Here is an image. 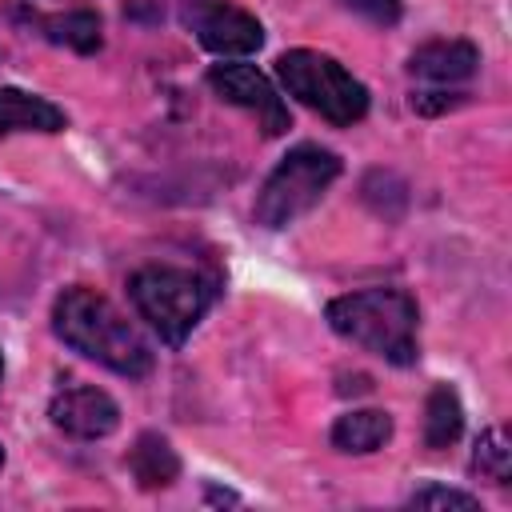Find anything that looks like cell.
<instances>
[{
  "mask_svg": "<svg viewBox=\"0 0 512 512\" xmlns=\"http://www.w3.org/2000/svg\"><path fill=\"white\" fill-rule=\"evenodd\" d=\"M52 332L80 356L112 368L116 376L140 380L152 372V348L136 332V324L124 320V312L100 296L96 288L72 284L52 304Z\"/></svg>",
  "mask_w": 512,
  "mask_h": 512,
  "instance_id": "6da1fadb",
  "label": "cell"
},
{
  "mask_svg": "<svg viewBox=\"0 0 512 512\" xmlns=\"http://www.w3.org/2000/svg\"><path fill=\"white\" fill-rule=\"evenodd\" d=\"M328 328L352 344H360L364 352L408 368L416 364V300L404 288H360L348 296H336L328 308Z\"/></svg>",
  "mask_w": 512,
  "mask_h": 512,
  "instance_id": "7a4b0ae2",
  "label": "cell"
},
{
  "mask_svg": "<svg viewBox=\"0 0 512 512\" xmlns=\"http://www.w3.org/2000/svg\"><path fill=\"white\" fill-rule=\"evenodd\" d=\"M136 312L152 324V332L168 344L180 348L200 316L216 300V284L192 268H172V264H148L128 280Z\"/></svg>",
  "mask_w": 512,
  "mask_h": 512,
  "instance_id": "3957f363",
  "label": "cell"
},
{
  "mask_svg": "<svg viewBox=\"0 0 512 512\" xmlns=\"http://www.w3.org/2000/svg\"><path fill=\"white\" fill-rule=\"evenodd\" d=\"M276 76L288 96H296L304 108L320 112L328 124L348 128L364 120L368 112V88L336 60L312 48H292L276 60Z\"/></svg>",
  "mask_w": 512,
  "mask_h": 512,
  "instance_id": "277c9868",
  "label": "cell"
},
{
  "mask_svg": "<svg viewBox=\"0 0 512 512\" xmlns=\"http://www.w3.org/2000/svg\"><path fill=\"white\" fill-rule=\"evenodd\" d=\"M340 176V156L320 144H296L264 180L256 196V220L264 228H288L300 220Z\"/></svg>",
  "mask_w": 512,
  "mask_h": 512,
  "instance_id": "5b68a950",
  "label": "cell"
},
{
  "mask_svg": "<svg viewBox=\"0 0 512 512\" xmlns=\"http://www.w3.org/2000/svg\"><path fill=\"white\" fill-rule=\"evenodd\" d=\"M208 84H212V92H216L220 100H228V104L252 112L264 136L288 132V124H292L288 104L280 100V92L272 88V80H268L260 68H252V64H216V68L208 72Z\"/></svg>",
  "mask_w": 512,
  "mask_h": 512,
  "instance_id": "8992f818",
  "label": "cell"
},
{
  "mask_svg": "<svg viewBox=\"0 0 512 512\" xmlns=\"http://www.w3.org/2000/svg\"><path fill=\"white\" fill-rule=\"evenodd\" d=\"M184 24L212 56H248L264 44L260 20L228 0H192L184 8Z\"/></svg>",
  "mask_w": 512,
  "mask_h": 512,
  "instance_id": "52a82bcc",
  "label": "cell"
},
{
  "mask_svg": "<svg viewBox=\"0 0 512 512\" xmlns=\"http://www.w3.org/2000/svg\"><path fill=\"white\" fill-rule=\"evenodd\" d=\"M48 416L60 432L76 436V440H100L108 432H116L120 424V408L116 400L104 392V388H92V384H68L52 396L48 404Z\"/></svg>",
  "mask_w": 512,
  "mask_h": 512,
  "instance_id": "ba28073f",
  "label": "cell"
},
{
  "mask_svg": "<svg viewBox=\"0 0 512 512\" xmlns=\"http://www.w3.org/2000/svg\"><path fill=\"white\" fill-rule=\"evenodd\" d=\"M476 64H480L476 44H468V40H428L412 52L408 72L416 80H428V84H460L476 72Z\"/></svg>",
  "mask_w": 512,
  "mask_h": 512,
  "instance_id": "9c48e42d",
  "label": "cell"
},
{
  "mask_svg": "<svg viewBox=\"0 0 512 512\" xmlns=\"http://www.w3.org/2000/svg\"><path fill=\"white\" fill-rule=\"evenodd\" d=\"M64 128H68L64 108H56L52 100H44L36 92L0 84V136H12V132H64Z\"/></svg>",
  "mask_w": 512,
  "mask_h": 512,
  "instance_id": "30bf717a",
  "label": "cell"
},
{
  "mask_svg": "<svg viewBox=\"0 0 512 512\" xmlns=\"http://www.w3.org/2000/svg\"><path fill=\"white\" fill-rule=\"evenodd\" d=\"M28 20L36 24V32H40L44 40L64 44V48H72V52H80V56H92V52L104 44V36H100V16H96V12H88V8L52 12V16L32 12Z\"/></svg>",
  "mask_w": 512,
  "mask_h": 512,
  "instance_id": "8fae6325",
  "label": "cell"
},
{
  "mask_svg": "<svg viewBox=\"0 0 512 512\" xmlns=\"http://www.w3.org/2000/svg\"><path fill=\"white\" fill-rule=\"evenodd\" d=\"M392 440V416L380 412V408H356V412H344L336 424H332V444L340 452H376Z\"/></svg>",
  "mask_w": 512,
  "mask_h": 512,
  "instance_id": "7c38bea8",
  "label": "cell"
},
{
  "mask_svg": "<svg viewBox=\"0 0 512 512\" xmlns=\"http://www.w3.org/2000/svg\"><path fill=\"white\" fill-rule=\"evenodd\" d=\"M128 472L140 488H168L180 476V456L160 432H144L128 452Z\"/></svg>",
  "mask_w": 512,
  "mask_h": 512,
  "instance_id": "4fadbf2b",
  "label": "cell"
},
{
  "mask_svg": "<svg viewBox=\"0 0 512 512\" xmlns=\"http://www.w3.org/2000/svg\"><path fill=\"white\" fill-rule=\"evenodd\" d=\"M460 432H464V404L452 384H436L424 404V444L448 448L460 440Z\"/></svg>",
  "mask_w": 512,
  "mask_h": 512,
  "instance_id": "5bb4252c",
  "label": "cell"
},
{
  "mask_svg": "<svg viewBox=\"0 0 512 512\" xmlns=\"http://www.w3.org/2000/svg\"><path fill=\"white\" fill-rule=\"evenodd\" d=\"M472 468L480 476H488L492 484H508L512 480V444H508V432L500 424L480 432L476 452H472Z\"/></svg>",
  "mask_w": 512,
  "mask_h": 512,
  "instance_id": "9a60e30c",
  "label": "cell"
},
{
  "mask_svg": "<svg viewBox=\"0 0 512 512\" xmlns=\"http://www.w3.org/2000/svg\"><path fill=\"white\" fill-rule=\"evenodd\" d=\"M412 508H464V512H476L480 500L472 492H460V488H444V484H424L408 496Z\"/></svg>",
  "mask_w": 512,
  "mask_h": 512,
  "instance_id": "2e32d148",
  "label": "cell"
},
{
  "mask_svg": "<svg viewBox=\"0 0 512 512\" xmlns=\"http://www.w3.org/2000/svg\"><path fill=\"white\" fill-rule=\"evenodd\" d=\"M348 12H356V16H364L368 24H380V28H392L396 20H400V0H340Z\"/></svg>",
  "mask_w": 512,
  "mask_h": 512,
  "instance_id": "e0dca14e",
  "label": "cell"
},
{
  "mask_svg": "<svg viewBox=\"0 0 512 512\" xmlns=\"http://www.w3.org/2000/svg\"><path fill=\"white\" fill-rule=\"evenodd\" d=\"M208 500H212V504H236L240 496H236V492H220V488H208Z\"/></svg>",
  "mask_w": 512,
  "mask_h": 512,
  "instance_id": "ac0fdd59",
  "label": "cell"
},
{
  "mask_svg": "<svg viewBox=\"0 0 512 512\" xmlns=\"http://www.w3.org/2000/svg\"><path fill=\"white\" fill-rule=\"evenodd\" d=\"M0 468H4V448H0Z\"/></svg>",
  "mask_w": 512,
  "mask_h": 512,
  "instance_id": "d6986e66",
  "label": "cell"
},
{
  "mask_svg": "<svg viewBox=\"0 0 512 512\" xmlns=\"http://www.w3.org/2000/svg\"><path fill=\"white\" fill-rule=\"evenodd\" d=\"M0 376H4V356H0Z\"/></svg>",
  "mask_w": 512,
  "mask_h": 512,
  "instance_id": "ffe728a7",
  "label": "cell"
}]
</instances>
